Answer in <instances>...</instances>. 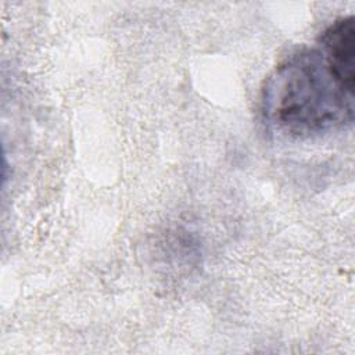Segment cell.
Instances as JSON below:
<instances>
[{"instance_id": "6da1fadb", "label": "cell", "mask_w": 355, "mask_h": 355, "mask_svg": "<svg viewBox=\"0 0 355 355\" xmlns=\"http://www.w3.org/2000/svg\"><path fill=\"white\" fill-rule=\"evenodd\" d=\"M266 122L277 132L309 137L352 123L354 86L345 83L319 47L288 55L262 93Z\"/></svg>"}, {"instance_id": "7a4b0ae2", "label": "cell", "mask_w": 355, "mask_h": 355, "mask_svg": "<svg viewBox=\"0 0 355 355\" xmlns=\"http://www.w3.org/2000/svg\"><path fill=\"white\" fill-rule=\"evenodd\" d=\"M319 50L336 73L348 85L355 86V22L354 17L336 19L320 36Z\"/></svg>"}]
</instances>
